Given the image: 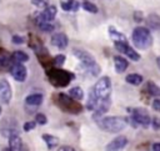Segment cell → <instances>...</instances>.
Returning a JSON list of instances; mask_svg holds the SVG:
<instances>
[{
    "instance_id": "cell-35",
    "label": "cell",
    "mask_w": 160,
    "mask_h": 151,
    "mask_svg": "<svg viewBox=\"0 0 160 151\" xmlns=\"http://www.w3.org/2000/svg\"><path fill=\"white\" fill-rule=\"evenodd\" d=\"M150 124L152 125L154 130H160V119H159V117H154Z\"/></svg>"
},
{
    "instance_id": "cell-22",
    "label": "cell",
    "mask_w": 160,
    "mask_h": 151,
    "mask_svg": "<svg viewBox=\"0 0 160 151\" xmlns=\"http://www.w3.org/2000/svg\"><path fill=\"white\" fill-rule=\"evenodd\" d=\"M125 80H126V82H129L131 85H139L142 82V76L139 74H129L125 77Z\"/></svg>"
},
{
    "instance_id": "cell-5",
    "label": "cell",
    "mask_w": 160,
    "mask_h": 151,
    "mask_svg": "<svg viewBox=\"0 0 160 151\" xmlns=\"http://www.w3.org/2000/svg\"><path fill=\"white\" fill-rule=\"evenodd\" d=\"M58 104L60 105V107L68 112L71 114H78L81 111V106L71 97H69L65 94H59L58 95Z\"/></svg>"
},
{
    "instance_id": "cell-27",
    "label": "cell",
    "mask_w": 160,
    "mask_h": 151,
    "mask_svg": "<svg viewBox=\"0 0 160 151\" xmlns=\"http://www.w3.org/2000/svg\"><path fill=\"white\" fill-rule=\"evenodd\" d=\"M72 2H74V0H60L61 7H62L65 11H70V10H71V7H72Z\"/></svg>"
},
{
    "instance_id": "cell-37",
    "label": "cell",
    "mask_w": 160,
    "mask_h": 151,
    "mask_svg": "<svg viewBox=\"0 0 160 151\" xmlns=\"http://www.w3.org/2000/svg\"><path fill=\"white\" fill-rule=\"evenodd\" d=\"M58 151H75V150L72 147H70V146H61V147H59Z\"/></svg>"
},
{
    "instance_id": "cell-20",
    "label": "cell",
    "mask_w": 160,
    "mask_h": 151,
    "mask_svg": "<svg viewBox=\"0 0 160 151\" xmlns=\"http://www.w3.org/2000/svg\"><path fill=\"white\" fill-rule=\"evenodd\" d=\"M42 140L46 142V145H48L49 149H54V147H56L59 145V139L55 137V136H52V135L44 134L42 135Z\"/></svg>"
},
{
    "instance_id": "cell-19",
    "label": "cell",
    "mask_w": 160,
    "mask_h": 151,
    "mask_svg": "<svg viewBox=\"0 0 160 151\" xmlns=\"http://www.w3.org/2000/svg\"><path fill=\"white\" fill-rule=\"evenodd\" d=\"M109 34H110L111 39L114 40V42H128L125 35L121 34V32H119V31H116L114 27H110L109 29Z\"/></svg>"
},
{
    "instance_id": "cell-21",
    "label": "cell",
    "mask_w": 160,
    "mask_h": 151,
    "mask_svg": "<svg viewBox=\"0 0 160 151\" xmlns=\"http://www.w3.org/2000/svg\"><path fill=\"white\" fill-rule=\"evenodd\" d=\"M69 95H70V97L74 99V100H81V99L84 97V91H82L81 87H79V86H74V87L70 89Z\"/></svg>"
},
{
    "instance_id": "cell-24",
    "label": "cell",
    "mask_w": 160,
    "mask_h": 151,
    "mask_svg": "<svg viewBox=\"0 0 160 151\" xmlns=\"http://www.w3.org/2000/svg\"><path fill=\"white\" fill-rule=\"evenodd\" d=\"M98 101H99V99L95 96V94H94L92 91H90V94H89V100H88V102H86L88 110H95V107H96V105H98Z\"/></svg>"
},
{
    "instance_id": "cell-3",
    "label": "cell",
    "mask_w": 160,
    "mask_h": 151,
    "mask_svg": "<svg viewBox=\"0 0 160 151\" xmlns=\"http://www.w3.org/2000/svg\"><path fill=\"white\" fill-rule=\"evenodd\" d=\"M48 76H49V81L56 87L66 86L70 82V80L74 79V74L65 71V70H61V69L48 70Z\"/></svg>"
},
{
    "instance_id": "cell-41",
    "label": "cell",
    "mask_w": 160,
    "mask_h": 151,
    "mask_svg": "<svg viewBox=\"0 0 160 151\" xmlns=\"http://www.w3.org/2000/svg\"><path fill=\"white\" fill-rule=\"evenodd\" d=\"M0 114H1V106H0Z\"/></svg>"
},
{
    "instance_id": "cell-12",
    "label": "cell",
    "mask_w": 160,
    "mask_h": 151,
    "mask_svg": "<svg viewBox=\"0 0 160 151\" xmlns=\"http://www.w3.org/2000/svg\"><path fill=\"white\" fill-rule=\"evenodd\" d=\"M109 106H110V99H105V100H99L98 101V105L95 107V112H94V119L98 120L100 116H102L108 110H109Z\"/></svg>"
},
{
    "instance_id": "cell-38",
    "label": "cell",
    "mask_w": 160,
    "mask_h": 151,
    "mask_svg": "<svg viewBox=\"0 0 160 151\" xmlns=\"http://www.w3.org/2000/svg\"><path fill=\"white\" fill-rule=\"evenodd\" d=\"M152 151H160V142H155L152 145Z\"/></svg>"
},
{
    "instance_id": "cell-13",
    "label": "cell",
    "mask_w": 160,
    "mask_h": 151,
    "mask_svg": "<svg viewBox=\"0 0 160 151\" xmlns=\"http://www.w3.org/2000/svg\"><path fill=\"white\" fill-rule=\"evenodd\" d=\"M74 55L79 59V60H81V62L82 64H91V62H94L95 60H94V56L92 55H90L88 51H85V50H81V49H74Z\"/></svg>"
},
{
    "instance_id": "cell-33",
    "label": "cell",
    "mask_w": 160,
    "mask_h": 151,
    "mask_svg": "<svg viewBox=\"0 0 160 151\" xmlns=\"http://www.w3.org/2000/svg\"><path fill=\"white\" fill-rule=\"evenodd\" d=\"M11 41H12V44L20 45V44H24V42H25V39H24L22 36H20V35H14L12 39H11Z\"/></svg>"
},
{
    "instance_id": "cell-30",
    "label": "cell",
    "mask_w": 160,
    "mask_h": 151,
    "mask_svg": "<svg viewBox=\"0 0 160 151\" xmlns=\"http://www.w3.org/2000/svg\"><path fill=\"white\" fill-rule=\"evenodd\" d=\"M52 62H54V65H56V66H61V65L65 62V56H64V55H56V56L54 57Z\"/></svg>"
},
{
    "instance_id": "cell-15",
    "label": "cell",
    "mask_w": 160,
    "mask_h": 151,
    "mask_svg": "<svg viewBox=\"0 0 160 151\" xmlns=\"http://www.w3.org/2000/svg\"><path fill=\"white\" fill-rule=\"evenodd\" d=\"M11 60H12V62H15V64H22V62H26L28 60H29V56H28V54L26 52H24V51H20V50H18V51H14L12 54H11Z\"/></svg>"
},
{
    "instance_id": "cell-28",
    "label": "cell",
    "mask_w": 160,
    "mask_h": 151,
    "mask_svg": "<svg viewBox=\"0 0 160 151\" xmlns=\"http://www.w3.org/2000/svg\"><path fill=\"white\" fill-rule=\"evenodd\" d=\"M38 25H39V27L42 30V31H52L54 30V26L50 24V22H38Z\"/></svg>"
},
{
    "instance_id": "cell-10",
    "label": "cell",
    "mask_w": 160,
    "mask_h": 151,
    "mask_svg": "<svg viewBox=\"0 0 160 151\" xmlns=\"http://www.w3.org/2000/svg\"><path fill=\"white\" fill-rule=\"evenodd\" d=\"M126 144H128V139L125 136H118L106 145L105 150L106 151H120L126 146Z\"/></svg>"
},
{
    "instance_id": "cell-14",
    "label": "cell",
    "mask_w": 160,
    "mask_h": 151,
    "mask_svg": "<svg viewBox=\"0 0 160 151\" xmlns=\"http://www.w3.org/2000/svg\"><path fill=\"white\" fill-rule=\"evenodd\" d=\"M22 149V141L18 134L9 136V150L10 151H21Z\"/></svg>"
},
{
    "instance_id": "cell-29",
    "label": "cell",
    "mask_w": 160,
    "mask_h": 151,
    "mask_svg": "<svg viewBox=\"0 0 160 151\" xmlns=\"http://www.w3.org/2000/svg\"><path fill=\"white\" fill-rule=\"evenodd\" d=\"M35 122L39 124V125H45V124L48 122V119H46V116H45L44 114H36V116H35Z\"/></svg>"
},
{
    "instance_id": "cell-26",
    "label": "cell",
    "mask_w": 160,
    "mask_h": 151,
    "mask_svg": "<svg viewBox=\"0 0 160 151\" xmlns=\"http://www.w3.org/2000/svg\"><path fill=\"white\" fill-rule=\"evenodd\" d=\"M82 9H85V10L89 11V12H92V14L98 12L96 5H95V4H91V2H89V1H84V2H82Z\"/></svg>"
},
{
    "instance_id": "cell-4",
    "label": "cell",
    "mask_w": 160,
    "mask_h": 151,
    "mask_svg": "<svg viewBox=\"0 0 160 151\" xmlns=\"http://www.w3.org/2000/svg\"><path fill=\"white\" fill-rule=\"evenodd\" d=\"M92 92L95 94V96L99 100H105L110 97V92H111V82L109 80V77L104 76L101 79H99L94 86Z\"/></svg>"
},
{
    "instance_id": "cell-36",
    "label": "cell",
    "mask_w": 160,
    "mask_h": 151,
    "mask_svg": "<svg viewBox=\"0 0 160 151\" xmlns=\"http://www.w3.org/2000/svg\"><path fill=\"white\" fill-rule=\"evenodd\" d=\"M152 107H154V110L160 111V99H155L152 101Z\"/></svg>"
},
{
    "instance_id": "cell-9",
    "label": "cell",
    "mask_w": 160,
    "mask_h": 151,
    "mask_svg": "<svg viewBox=\"0 0 160 151\" xmlns=\"http://www.w3.org/2000/svg\"><path fill=\"white\" fill-rule=\"evenodd\" d=\"M56 15V7L54 5L46 6L39 15H38V22H51Z\"/></svg>"
},
{
    "instance_id": "cell-40",
    "label": "cell",
    "mask_w": 160,
    "mask_h": 151,
    "mask_svg": "<svg viewBox=\"0 0 160 151\" xmlns=\"http://www.w3.org/2000/svg\"><path fill=\"white\" fill-rule=\"evenodd\" d=\"M2 151H10V150H9V149H5V150H2Z\"/></svg>"
},
{
    "instance_id": "cell-31",
    "label": "cell",
    "mask_w": 160,
    "mask_h": 151,
    "mask_svg": "<svg viewBox=\"0 0 160 151\" xmlns=\"http://www.w3.org/2000/svg\"><path fill=\"white\" fill-rule=\"evenodd\" d=\"M129 45H128V42H115V47H116V50L118 51H120V52H125V50H126V47H128Z\"/></svg>"
},
{
    "instance_id": "cell-32",
    "label": "cell",
    "mask_w": 160,
    "mask_h": 151,
    "mask_svg": "<svg viewBox=\"0 0 160 151\" xmlns=\"http://www.w3.org/2000/svg\"><path fill=\"white\" fill-rule=\"evenodd\" d=\"M31 2L38 7H46L48 6V0H31Z\"/></svg>"
},
{
    "instance_id": "cell-17",
    "label": "cell",
    "mask_w": 160,
    "mask_h": 151,
    "mask_svg": "<svg viewBox=\"0 0 160 151\" xmlns=\"http://www.w3.org/2000/svg\"><path fill=\"white\" fill-rule=\"evenodd\" d=\"M42 100H44V97L41 94H31L25 99V102L30 106H39V105H41Z\"/></svg>"
},
{
    "instance_id": "cell-39",
    "label": "cell",
    "mask_w": 160,
    "mask_h": 151,
    "mask_svg": "<svg viewBox=\"0 0 160 151\" xmlns=\"http://www.w3.org/2000/svg\"><path fill=\"white\" fill-rule=\"evenodd\" d=\"M158 66L160 67V57H158Z\"/></svg>"
},
{
    "instance_id": "cell-8",
    "label": "cell",
    "mask_w": 160,
    "mask_h": 151,
    "mask_svg": "<svg viewBox=\"0 0 160 151\" xmlns=\"http://www.w3.org/2000/svg\"><path fill=\"white\" fill-rule=\"evenodd\" d=\"M132 119L135 122L142 125V126H149L151 122V119L149 116V114L142 110V109H135L132 110Z\"/></svg>"
},
{
    "instance_id": "cell-18",
    "label": "cell",
    "mask_w": 160,
    "mask_h": 151,
    "mask_svg": "<svg viewBox=\"0 0 160 151\" xmlns=\"http://www.w3.org/2000/svg\"><path fill=\"white\" fill-rule=\"evenodd\" d=\"M82 67H84V70L89 74V75H91V76H96V75H99V72H100V67H99V65L94 61V62H91V64H82Z\"/></svg>"
},
{
    "instance_id": "cell-34",
    "label": "cell",
    "mask_w": 160,
    "mask_h": 151,
    "mask_svg": "<svg viewBox=\"0 0 160 151\" xmlns=\"http://www.w3.org/2000/svg\"><path fill=\"white\" fill-rule=\"evenodd\" d=\"M35 126H36V122H35V121H28V122L24 124V131H30V130H32Z\"/></svg>"
},
{
    "instance_id": "cell-2",
    "label": "cell",
    "mask_w": 160,
    "mask_h": 151,
    "mask_svg": "<svg viewBox=\"0 0 160 151\" xmlns=\"http://www.w3.org/2000/svg\"><path fill=\"white\" fill-rule=\"evenodd\" d=\"M132 42L136 47L141 49V50H146L148 47L151 46L152 44V37H151V34L149 31V29L146 27H136L134 31H132Z\"/></svg>"
},
{
    "instance_id": "cell-16",
    "label": "cell",
    "mask_w": 160,
    "mask_h": 151,
    "mask_svg": "<svg viewBox=\"0 0 160 151\" xmlns=\"http://www.w3.org/2000/svg\"><path fill=\"white\" fill-rule=\"evenodd\" d=\"M114 64H115V70H116V72H124L126 69H128V61L124 59V57H121V56H115L114 57Z\"/></svg>"
},
{
    "instance_id": "cell-7",
    "label": "cell",
    "mask_w": 160,
    "mask_h": 151,
    "mask_svg": "<svg viewBox=\"0 0 160 151\" xmlns=\"http://www.w3.org/2000/svg\"><path fill=\"white\" fill-rule=\"evenodd\" d=\"M11 96H12V91L9 81L5 79L0 80V102L9 104L11 100Z\"/></svg>"
},
{
    "instance_id": "cell-6",
    "label": "cell",
    "mask_w": 160,
    "mask_h": 151,
    "mask_svg": "<svg viewBox=\"0 0 160 151\" xmlns=\"http://www.w3.org/2000/svg\"><path fill=\"white\" fill-rule=\"evenodd\" d=\"M9 70H10L11 76H12L16 81H20V82L25 81V79H26V76H28V70H26V67H25L22 64H15V62H14Z\"/></svg>"
},
{
    "instance_id": "cell-1",
    "label": "cell",
    "mask_w": 160,
    "mask_h": 151,
    "mask_svg": "<svg viewBox=\"0 0 160 151\" xmlns=\"http://www.w3.org/2000/svg\"><path fill=\"white\" fill-rule=\"evenodd\" d=\"M98 125L101 130L106 131V132H120L121 130H124L128 125L126 119L124 117H119V116H110V117H102L100 120H98Z\"/></svg>"
},
{
    "instance_id": "cell-25",
    "label": "cell",
    "mask_w": 160,
    "mask_h": 151,
    "mask_svg": "<svg viewBox=\"0 0 160 151\" xmlns=\"http://www.w3.org/2000/svg\"><path fill=\"white\" fill-rule=\"evenodd\" d=\"M124 54H125L128 57H130L132 61H138V60L140 59V55H139V54H138L132 47H130V46H128V47H126V50H125V52H124Z\"/></svg>"
},
{
    "instance_id": "cell-23",
    "label": "cell",
    "mask_w": 160,
    "mask_h": 151,
    "mask_svg": "<svg viewBox=\"0 0 160 151\" xmlns=\"http://www.w3.org/2000/svg\"><path fill=\"white\" fill-rule=\"evenodd\" d=\"M146 89H148V92L151 95V96H160V87L152 82V81H148L146 84Z\"/></svg>"
},
{
    "instance_id": "cell-11",
    "label": "cell",
    "mask_w": 160,
    "mask_h": 151,
    "mask_svg": "<svg viewBox=\"0 0 160 151\" xmlns=\"http://www.w3.org/2000/svg\"><path fill=\"white\" fill-rule=\"evenodd\" d=\"M50 42H51V45L56 46L58 49H65V47L68 46L69 40H68V36H66L65 34H62V32H58V34H55V35L51 36Z\"/></svg>"
}]
</instances>
